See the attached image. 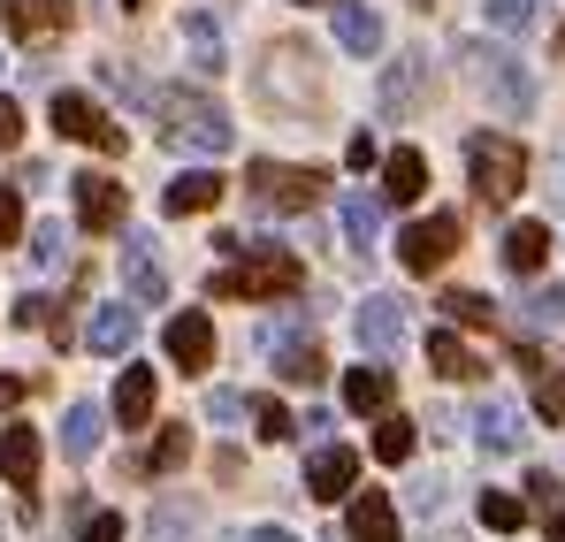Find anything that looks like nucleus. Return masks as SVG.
Masks as SVG:
<instances>
[{
  "label": "nucleus",
  "mask_w": 565,
  "mask_h": 542,
  "mask_svg": "<svg viewBox=\"0 0 565 542\" xmlns=\"http://www.w3.org/2000/svg\"><path fill=\"white\" fill-rule=\"evenodd\" d=\"M222 253H237V268H222L206 290L214 298H245V306H268V298H298L306 290V261L290 253V245H276V237H214Z\"/></svg>",
  "instance_id": "nucleus-1"
},
{
  "label": "nucleus",
  "mask_w": 565,
  "mask_h": 542,
  "mask_svg": "<svg viewBox=\"0 0 565 542\" xmlns=\"http://www.w3.org/2000/svg\"><path fill=\"white\" fill-rule=\"evenodd\" d=\"M161 138H169V153H230L237 146V130H230V107L214 99V92H169L161 99Z\"/></svg>",
  "instance_id": "nucleus-2"
},
{
  "label": "nucleus",
  "mask_w": 565,
  "mask_h": 542,
  "mask_svg": "<svg viewBox=\"0 0 565 542\" xmlns=\"http://www.w3.org/2000/svg\"><path fill=\"white\" fill-rule=\"evenodd\" d=\"M321 169H282V161H253L245 169V199L260 206V214H306L313 199H321Z\"/></svg>",
  "instance_id": "nucleus-3"
},
{
  "label": "nucleus",
  "mask_w": 565,
  "mask_h": 542,
  "mask_svg": "<svg viewBox=\"0 0 565 542\" xmlns=\"http://www.w3.org/2000/svg\"><path fill=\"white\" fill-rule=\"evenodd\" d=\"M467 169H473V191L481 199H512L520 183H527V153H520V138H497V130H473L467 138Z\"/></svg>",
  "instance_id": "nucleus-4"
},
{
  "label": "nucleus",
  "mask_w": 565,
  "mask_h": 542,
  "mask_svg": "<svg viewBox=\"0 0 565 542\" xmlns=\"http://www.w3.org/2000/svg\"><path fill=\"white\" fill-rule=\"evenodd\" d=\"M46 123H54L62 138H77V146H99V153H122V123H107V115H99V99H85V92H54Z\"/></svg>",
  "instance_id": "nucleus-5"
},
{
  "label": "nucleus",
  "mask_w": 565,
  "mask_h": 542,
  "mask_svg": "<svg viewBox=\"0 0 565 542\" xmlns=\"http://www.w3.org/2000/svg\"><path fill=\"white\" fill-rule=\"evenodd\" d=\"M481 92H489V107H497L504 123H527V115H535V70H527L520 54H489V62H481Z\"/></svg>",
  "instance_id": "nucleus-6"
},
{
  "label": "nucleus",
  "mask_w": 565,
  "mask_h": 542,
  "mask_svg": "<svg viewBox=\"0 0 565 542\" xmlns=\"http://www.w3.org/2000/svg\"><path fill=\"white\" fill-rule=\"evenodd\" d=\"M70 199H77V230H93V237H115L122 230V214H130V191L115 177H70Z\"/></svg>",
  "instance_id": "nucleus-7"
},
{
  "label": "nucleus",
  "mask_w": 565,
  "mask_h": 542,
  "mask_svg": "<svg viewBox=\"0 0 565 542\" xmlns=\"http://www.w3.org/2000/svg\"><path fill=\"white\" fill-rule=\"evenodd\" d=\"M405 329H413V321H405V298H390V290H375V298L352 313V337H360L367 360H390V352L405 344Z\"/></svg>",
  "instance_id": "nucleus-8"
},
{
  "label": "nucleus",
  "mask_w": 565,
  "mask_h": 542,
  "mask_svg": "<svg viewBox=\"0 0 565 542\" xmlns=\"http://www.w3.org/2000/svg\"><path fill=\"white\" fill-rule=\"evenodd\" d=\"M459 253V214H428V222H413L405 237H397V261L413 275H428V268H444Z\"/></svg>",
  "instance_id": "nucleus-9"
},
{
  "label": "nucleus",
  "mask_w": 565,
  "mask_h": 542,
  "mask_svg": "<svg viewBox=\"0 0 565 542\" xmlns=\"http://www.w3.org/2000/svg\"><path fill=\"white\" fill-rule=\"evenodd\" d=\"M352 481H360V451L352 444H313L306 451V497L337 504V497H352Z\"/></svg>",
  "instance_id": "nucleus-10"
},
{
  "label": "nucleus",
  "mask_w": 565,
  "mask_h": 542,
  "mask_svg": "<svg viewBox=\"0 0 565 542\" xmlns=\"http://www.w3.org/2000/svg\"><path fill=\"white\" fill-rule=\"evenodd\" d=\"M122 290H130V306H169V275H161V253H153V237H122Z\"/></svg>",
  "instance_id": "nucleus-11"
},
{
  "label": "nucleus",
  "mask_w": 565,
  "mask_h": 542,
  "mask_svg": "<svg viewBox=\"0 0 565 542\" xmlns=\"http://www.w3.org/2000/svg\"><path fill=\"white\" fill-rule=\"evenodd\" d=\"M161 352L184 366V374H199V366L214 360V321H206L199 306H184V313H177V321L161 329Z\"/></svg>",
  "instance_id": "nucleus-12"
},
{
  "label": "nucleus",
  "mask_w": 565,
  "mask_h": 542,
  "mask_svg": "<svg viewBox=\"0 0 565 542\" xmlns=\"http://www.w3.org/2000/svg\"><path fill=\"white\" fill-rule=\"evenodd\" d=\"M39 466H46L39 428H0V481L8 489H39Z\"/></svg>",
  "instance_id": "nucleus-13"
},
{
  "label": "nucleus",
  "mask_w": 565,
  "mask_h": 542,
  "mask_svg": "<svg viewBox=\"0 0 565 542\" xmlns=\"http://www.w3.org/2000/svg\"><path fill=\"white\" fill-rule=\"evenodd\" d=\"M329 15H337V46H344V54H360V62L382 54V15L367 8V0H337Z\"/></svg>",
  "instance_id": "nucleus-14"
},
{
  "label": "nucleus",
  "mask_w": 565,
  "mask_h": 542,
  "mask_svg": "<svg viewBox=\"0 0 565 542\" xmlns=\"http://www.w3.org/2000/svg\"><path fill=\"white\" fill-rule=\"evenodd\" d=\"M85 344H93V352H107V360H122V352L138 344V306H130V298L99 306V313H93V329H85Z\"/></svg>",
  "instance_id": "nucleus-15"
},
{
  "label": "nucleus",
  "mask_w": 565,
  "mask_h": 542,
  "mask_svg": "<svg viewBox=\"0 0 565 542\" xmlns=\"http://www.w3.org/2000/svg\"><path fill=\"white\" fill-rule=\"evenodd\" d=\"M344 535L352 542H397V504H390L382 489H360L352 512H344Z\"/></svg>",
  "instance_id": "nucleus-16"
},
{
  "label": "nucleus",
  "mask_w": 565,
  "mask_h": 542,
  "mask_svg": "<svg viewBox=\"0 0 565 542\" xmlns=\"http://www.w3.org/2000/svg\"><path fill=\"white\" fill-rule=\"evenodd\" d=\"M420 191H428V161H420V146L382 153V199H390V206H413Z\"/></svg>",
  "instance_id": "nucleus-17"
},
{
  "label": "nucleus",
  "mask_w": 565,
  "mask_h": 542,
  "mask_svg": "<svg viewBox=\"0 0 565 542\" xmlns=\"http://www.w3.org/2000/svg\"><path fill=\"white\" fill-rule=\"evenodd\" d=\"M0 23L15 39H46V31H70V0H0Z\"/></svg>",
  "instance_id": "nucleus-18"
},
{
  "label": "nucleus",
  "mask_w": 565,
  "mask_h": 542,
  "mask_svg": "<svg viewBox=\"0 0 565 542\" xmlns=\"http://www.w3.org/2000/svg\"><path fill=\"white\" fill-rule=\"evenodd\" d=\"M473 444H481L489 458H512L520 444H527V428H520V413H512V405H497V397H489V405L473 413Z\"/></svg>",
  "instance_id": "nucleus-19"
},
{
  "label": "nucleus",
  "mask_w": 565,
  "mask_h": 542,
  "mask_svg": "<svg viewBox=\"0 0 565 542\" xmlns=\"http://www.w3.org/2000/svg\"><path fill=\"white\" fill-rule=\"evenodd\" d=\"M268 360H276L282 382H306V390H313V382L329 374V366H321V352H313L306 337H290V329H268Z\"/></svg>",
  "instance_id": "nucleus-20"
},
{
  "label": "nucleus",
  "mask_w": 565,
  "mask_h": 542,
  "mask_svg": "<svg viewBox=\"0 0 565 542\" xmlns=\"http://www.w3.org/2000/svg\"><path fill=\"white\" fill-rule=\"evenodd\" d=\"M184 62L199 70V77H222L230 70V54H222V23L199 8V15H184Z\"/></svg>",
  "instance_id": "nucleus-21"
},
{
  "label": "nucleus",
  "mask_w": 565,
  "mask_h": 542,
  "mask_svg": "<svg viewBox=\"0 0 565 542\" xmlns=\"http://www.w3.org/2000/svg\"><path fill=\"white\" fill-rule=\"evenodd\" d=\"M222 191H230V183L214 177V169H184V177L161 191V206H169V214H206V206H222Z\"/></svg>",
  "instance_id": "nucleus-22"
},
{
  "label": "nucleus",
  "mask_w": 565,
  "mask_h": 542,
  "mask_svg": "<svg viewBox=\"0 0 565 542\" xmlns=\"http://www.w3.org/2000/svg\"><path fill=\"white\" fill-rule=\"evenodd\" d=\"M115 421H122V428H146V421H153V366H122V382H115Z\"/></svg>",
  "instance_id": "nucleus-23"
},
{
  "label": "nucleus",
  "mask_w": 565,
  "mask_h": 542,
  "mask_svg": "<svg viewBox=\"0 0 565 542\" xmlns=\"http://www.w3.org/2000/svg\"><path fill=\"white\" fill-rule=\"evenodd\" d=\"M543 261H551V230H543V222H512V230H504V268L535 275Z\"/></svg>",
  "instance_id": "nucleus-24"
},
{
  "label": "nucleus",
  "mask_w": 565,
  "mask_h": 542,
  "mask_svg": "<svg viewBox=\"0 0 565 542\" xmlns=\"http://www.w3.org/2000/svg\"><path fill=\"white\" fill-rule=\"evenodd\" d=\"M99 436H107V413H99V405H70V413H62V451L70 458H93Z\"/></svg>",
  "instance_id": "nucleus-25"
},
{
  "label": "nucleus",
  "mask_w": 565,
  "mask_h": 542,
  "mask_svg": "<svg viewBox=\"0 0 565 542\" xmlns=\"http://www.w3.org/2000/svg\"><path fill=\"white\" fill-rule=\"evenodd\" d=\"M344 405L352 413H390V366H352L344 374Z\"/></svg>",
  "instance_id": "nucleus-26"
},
{
  "label": "nucleus",
  "mask_w": 565,
  "mask_h": 542,
  "mask_svg": "<svg viewBox=\"0 0 565 542\" xmlns=\"http://www.w3.org/2000/svg\"><path fill=\"white\" fill-rule=\"evenodd\" d=\"M344 237H352V253H375V237H382V199H367V191H352V199H344Z\"/></svg>",
  "instance_id": "nucleus-27"
},
{
  "label": "nucleus",
  "mask_w": 565,
  "mask_h": 542,
  "mask_svg": "<svg viewBox=\"0 0 565 542\" xmlns=\"http://www.w3.org/2000/svg\"><path fill=\"white\" fill-rule=\"evenodd\" d=\"M428 366H436L444 382H467V374H481V366H473V352L451 337V329H428Z\"/></svg>",
  "instance_id": "nucleus-28"
},
{
  "label": "nucleus",
  "mask_w": 565,
  "mask_h": 542,
  "mask_svg": "<svg viewBox=\"0 0 565 542\" xmlns=\"http://www.w3.org/2000/svg\"><path fill=\"white\" fill-rule=\"evenodd\" d=\"M543 23V0H489V31H504V39H527Z\"/></svg>",
  "instance_id": "nucleus-29"
},
{
  "label": "nucleus",
  "mask_w": 565,
  "mask_h": 542,
  "mask_svg": "<svg viewBox=\"0 0 565 542\" xmlns=\"http://www.w3.org/2000/svg\"><path fill=\"white\" fill-rule=\"evenodd\" d=\"M413 77H428V54H405V62L382 77V107H390V115H405V107H413Z\"/></svg>",
  "instance_id": "nucleus-30"
},
{
  "label": "nucleus",
  "mask_w": 565,
  "mask_h": 542,
  "mask_svg": "<svg viewBox=\"0 0 565 542\" xmlns=\"http://www.w3.org/2000/svg\"><path fill=\"white\" fill-rule=\"evenodd\" d=\"M375 458H382V466H405V458H413V421L382 413V421H375Z\"/></svg>",
  "instance_id": "nucleus-31"
},
{
  "label": "nucleus",
  "mask_w": 565,
  "mask_h": 542,
  "mask_svg": "<svg viewBox=\"0 0 565 542\" xmlns=\"http://www.w3.org/2000/svg\"><path fill=\"white\" fill-rule=\"evenodd\" d=\"M520 313H527V329H565V290H558V283L527 290V298H520Z\"/></svg>",
  "instance_id": "nucleus-32"
},
{
  "label": "nucleus",
  "mask_w": 565,
  "mask_h": 542,
  "mask_svg": "<svg viewBox=\"0 0 565 542\" xmlns=\"http://www.w3.org/2000/svg\"><path fill=\"white\" fill-rule=\"evenodd\" d=\"M481 528L512 535V528H527V504H520V497H504V489H481Z\"/></svg>",
  "instance_id": "nucleus-33"
},
{
  "label": "nucleus",
  "mask_w": 565,
  "mask_h": 542,
  "mask_svg": "<svg viewBox=\"0 0 565 542\" xmlns=\"http://www.w3.org/2000/svg\"><path fill=\"white\" fill-rule=\"evenodd\" d=\"M253 421H260V436H268V444H290V436H298V421L282 413L276 397H253Z\"/></svg>",
  "instance_id": "nucleus-34"
},
{
  "label": "nucleus",
  "mask_w": 565,
  "mask_h": 542,
  "mask_svg": "<svg viewBox=\"0 0 565 542\" xmlns=\"http://www.w3.org/2000/svg\"><path fill=\"white\" fill-rule=\"evenodd\" d=\"M62 253H70V230H62V222H39V237H31V261H39V268H62Z\"/></svg>",
  "instance_id": "nucleus-35"
},
{
  "label": "nucleus",
  "mask_w": 565,
  "mask_h": 542,
  "mask_svg": "<svg viewBox=\"0 0 565 542\" xmlns=\"http://www.w3.org/2000/svg\"><path fill=\"white\" fill-rule=\"evenodd\" d=\"M444 313H451V321H467V329H481L497 306H489V298H473V290H451V298H444Z\"/></svg>",
  "instance_id": "nucleus-36"
},
{
  "label": "nucleus",
  "mask_w": 565,
  "mask_h": 542,
  "mask_svg": "<svg viewBox=\"0 0 565 542\" xmlns=\"http://www.w3.org/2000/svg\"><path fill=\"white\" fill-rule=\"evenodd\" d=\"M184 458H191V436H184V428H169V436L153 444V458H146V466H153V474H169V466H184Z\"/></svg>",
  "instance_id": "nucleus-37"
},
{
  "label": "nucleus",
  "mask_w": 565,
  "mask_h": 542,
  "mask_svg": "<svg viewBox=\"0 0 565 542\" xmlns=\"http://www.w3.org/2000/svg\"><path fill=\"white\" fill-rule=\"evenodd\" d=\"M535 413H543V421H565V374H543V382H535Z\"/></svg>",
  "instance_id": "nucleus-38"
},
{
  "label": "nucleus",
  "mask_w": 565,
  "mask_h": 542,
  "mask_svg": "<svg viewBox=\"0 0 565 542\" xmlns=\"http://www.w3.org/2000/svg\"><path fill=\"white\" fill-rule=\"evenodd\" d=\"M15 237H23V199L0 183V245H15Z\"/></svg>",
  "instance_id": "nucleus-39"
},
{
  "label": "nucleus",
  "mask_w": 565,
  "mask_h": 542,
  "mask_svg": "<svg viewBox=\"0 0 565 542\" xmlns=\"http://www.w3.org/2000/svg\"><path fill=\"white\" fill-rule=\"evenodd\" d=\"M77 542H122V512H93V520H85V535Z\"/></svg>",
  "instance_id": "nucleus-40"
},
{
  "label": "nucleus",
  "mask_w": 565,
  "mask_h": 542,
  "mask_svg": "<svg viewBox=\"0 0 565 542\" xmlns=\"http://www.w3.org/2000/svg\"><path fill=\"white\" fill-rule=\"evenodd\" d=\"M206 413H214V421H237V413H245V397H237V390H214V397H206Z\"/></svg>",
  "instance_id": "nucleus-41"
},
{
  "label": "nucleus",
  "mask_w": 565,
  "mask_h": 542,
  "mask_svg": "<svg viewBox=\"0 0 565 542\" xmlns=\"http://www.w3.org/2000/svg\"><path fill=\"white\" fill-rule=\"evenodd\" d=\"M413 512H420V520L444 512V481H420V489H413Z\"/></svg>",
  "instance_id": "nucleus-42"
},
{
  "label": "nucleus",
  "mask_w": 565,
  "mask_h": 542,
  "mask_svg": "<svg viewBox=\"0 0 565 542\" xmlns=\"http://www.w3.org/2000/svg\"><path fill=\"white\" fill-rule=\"evenodd\" d=\"M23 138V115H15V99H0V153Z\"/></svg>",
  "instance_id": "nucleus-43"
},
{
  "label": "nucleus",
  "mask_w": 565,
  "mask_h": 542,
  "mask_svg": "<svg viewBox=\"0 0 565 542\" xmlns=\"http://www.w3.org/2000/svg\"><path fill=\"white\" fill-rule=\"evenodd\" d=\"M382 161V146H375V130H360V138H352V169H375Z\"/></svg>",
  "instance_id": "nucleus-44"
},
{
  "label": "nucleus",
  "mask_w": 565,
  "mask_h": 542,
  "mask_svg": "<svg viewBox=\"0 0 565 542\" xmlns=\"http://www.w3.org/2000/svg\"><path fill=\"white\" fill-rule=\"evenodd\" d=\"M527 489H535V504H543V512L558 504V474H527Z\"/></svg>",
  "instance_id": "nucleus-45"
},
{
  "label": "nucleus",
  "mask_w": 565,
  "mask_h": 542,
  "mask_svg": "<svg viewBox=\"0 0 565 542\" xmlns=\"http://www.w3.org/2000/svg\"><path fill=\"white\" fill-rule=\"evenodd\" d=\"M15 405H23V382H15V374H0V413H15Z\"/></svg>",
  "instance_id": "nucleus-46"
},
{
  "label": "nucleus",
  "mask_w": 565,
  "mask_h": 542,
  "mask_svg": "<svg viewBox=\"0 0 565 542\" xmlns=\"http://www.w3.org/2000/svg\"><path fill=\"white\" fill-rule=\"evenodd\" d=\"M245 542H298V535H282V528H253Z\"/></svg>",
  "instance_id": "nucleus-47"
},
{
  "label": "nucleus",
  "mask_w": 565,
  "mask_h": 542,
  "mask_svg": "<svg viewBox=\"0 0 565 542\" xmlns=\"http://www.w3.org/2000/svg\"><path fill=\"white\" fill-rule=\"evenodd\" d=\"M551 542H565V520H551Z\"/></svg>",
  "instance_id": "nucleus-48"
},
{
  "label": "nucleus",
  "mask_w": 565,
  "mask_h": 542,
  "mask_svg": "<svg viewBox=\"0 0 565 542\" xmlns=\"http://www.w3.org/2000/svg\"><path fill=\"white\" fill-rule=\"evenodd\" d=\"M122 8H146V0H122Z\"/></svg>",
  "instance_id": "nucleus-49"
},
{
  "label": "nucleus",
  "mask_w": 565,
  "mask_h": 542,
  "mask_svg": "<svg viewBox=\"0 0 565 542\" xmlns=\"http://www.w3.org/2000/svg\"><path fill=\"white\" fill-rule=\"evenodd\" d=\"M298 8H313V0H298Z\"/></svg>",
  "instance_id": "nucleus-50"
},
{
  "label": "nucleus",
  "mask_w": 565,
  "mask_h": 542,
  "mask_svg": "<svg viewBox=\"0 0 565 542\" xmlns=\"http://www.w3.org/2000/svg\"><path fill=\"white\" fill-rule=\"evenodd\" d=\"M558 46H565V31H558Z\"/></svg>",
  "instance_id": "nucleus-51"
}]
</instances>
